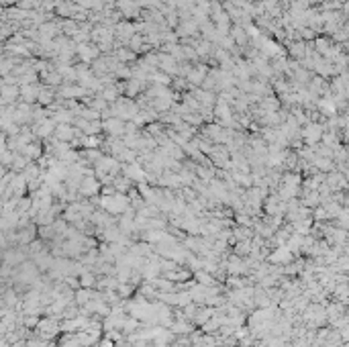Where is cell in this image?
<instances>
[{
	"instance_id": "1",
	"label": "cell",
	"mask_w": 349,
	"mask_h": 347,
	"mask_svg": "<svg viewBox=\"0 0 349 347\" xmlns=\"http://www.w3.org/2000/svg\"><path fill=\"white\" fill-rule=\"evenodd\" d=\"M102 190V182L96 178V176H86L80 184V196L82 198H92V196H98Z\"/></svg>"
},
{
	"instance_id": "2",
	"label": "cell",
	"mask_w": 349,
	"mask_h": 347,
	"mask_svg": "<svg viewBox=\"0 0 349 347\" xmlns=\"http://www.w3.org/2000/svg\"><path fill=\"white\" fill-rule=\"evenodd\" d=\"M102 127H104V133L108 137H123L125 129H127V121H123L119 117H112V119L102 121Z\"/></svg>"
},
{
	"instance_id": "3",
	"label": "cell",
	"mask_w": 349,
	"mask_h": 347,
	"mask_svg": "<svg viewBox=\"0 0 349 347\" xmlns=\"http://www.w3.org/2000/svg\"><path fill=\"white\" fill-rule=\"evenodd\" d=\"M123 174H125L127 178H131L135 184L147 180V170H145L139 162H135V164H123Z\"/></svg>"
},
{
	"instance_id": "4",
	"label": "cell",
	"mask_w": 349,
	"mask_h": 347,
	"mask_svg": "<svg viewBox=\"0 0 349 347\" xmlns=\"http://www.w3.org/2000/svg\"><path fill=\"white\" fill-rule=\"evenodd\" d=\"M43 149H45V147H43L41 143H39V141H33V143L25 145L21 153H23L25 158H29L31 162H37L39 158H43Z\"/></svg>"
},
{
	"instance_id": "5",
	"label": "cell",
	"mask_w": 349,
	"mask_h": 347,
	"mask_svg": "<svg viewBox=\"0 0 349 347\" xmlns=\"http://www.w3.org/2000/svg\"><path fill=\"white\" fill-rule=\"evenodd\" d=\"M215 315H217V308H215V306H206V304H202V306L198 308L196 319H194V325H196V327H202V325L208 323Z\"/></svg>"
},
{
	"instance_id": "6",
	"label": "cell",
	"mask_w": 349,
	"mask_h": 347,
	"mask_svg": "<svg viewBox=\"0 0 349 347\" xmlns=\"http://www.w3.org/2000/svg\"><path fill=\"white\" fill-rule=\"evenodd\" d=\"M170 331L174 335H190L194 331V323L192 321H186V319H176L170 327Z\"/></svg>"
},
{
	"instance_id": "7",
	"label": "cell",
	"mask_w": 349,
	"mask_h": 347,
	"mask_svg": "<svg viewBox=\"0 0 349 347\" xmlns=\"http://www.w3.org/2000/svg\"><path fill=\"white\" fill-rule=\"evenodd\" d=\"M31 164V160L29 158H25L23 153H19V151H15V160H13V166H11V170L13 172H23L27 166Z\"/></svg>"
},
{
	"instance_id": "8",
	"label": "cell",
	"mask_w": 349,
	"mask_h": 347,
	"mask_svg": "<svg viewBox=\"0 0 349 347\" xmlns=\"http://www.w3.org/2000/svg\"><path fill=\"white\" fill-rule=\"evenodd\" d=\"M80 282H82V288H96L98 286V276L92 272V269H88L86 274L80 276Z\"/></svg>"
},
{
	"instance_id": "9",
	"label": "cell",
	"mask_w": 349,
	"mask_h": 347,
	"mask_svg": "<svg viewBox=\"0 0 349 347\" xmlns=\"http://www.w3.org/2000/svg\"><path fill=\"white\" fill-rule=\"evenodd\" d=\"M116 292H119V296L123 298V300H129V298H133L135 296V292H137V286H133V284H119V288H116Z\"/></svg>"
},
{
	"instance_id": "10",
	"label": "cell",
	"mask_w": 349,
	"mask_h": 347,
	"mask_svg": "<svg viewBox=\"0 0 349 347\" xmlns=\"http://www.w3.org/2000/svg\"><path fill=\"white\" fill-rule=\"evenodd\" d=\"M37 100L41 102L43 106H49V104H51V100H53V92H51V90H45V88H43L41 92H39V98H37Z\"/></svg>"
},
{
	"instance_id": "11",
	"label": "cell",
	"mask_w": 349,
	"mask_h": 347,
	"mask_svg": "<svg viewBox=\"0 0 349 347\" xmlns=\"http://www.w3.org/2000/svg\"><path fill=\"white\" fill-rule=\"evenodd\" d=\"M100 194H102V196H114V194H116V188H114L112 184H110V186H102Z\"/></svg>"
},
{
	"instance_id": "12",
	"label": "cell",
	"mask_w": 349,
	"mask_h": 347,
	"mask_svg": "<svg viewBox=\"0 0 349 347\" xmlns=\"http://www.w3.org/2000/svg\"><path fill=\"white\" fill-rule=\"evenodd\" d=\"M98 347H116V341H112L110 337H106V335H104V337L98 341Z\"/></svg>"
},
{
	"instance_id": "13",
	"label": "cell",
	"mask_w": 349,
	"mask_h": 347,
	"mask_svg": "<svg viewBox=\"0 0 349 347\" xmlns=\"http://www.w3.org/2000/svg\"><path fill=\"white\" fill-rule=\"evenodd\" d=\"M11 347H29V345H27V339H21V341H17V343H13Z\"/></svg>"
}]
</instances>
